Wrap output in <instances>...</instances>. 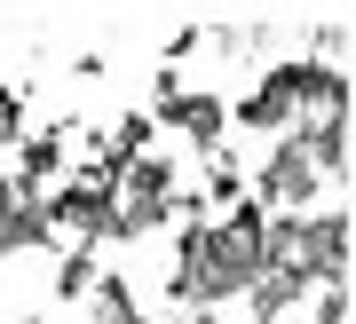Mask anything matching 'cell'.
I'll return each mask as SVG.
<instances>
[{
    "mask_svg": "<svg viewBox=\"0 0 356 324\" xmlns=\"http://www.w3.org/2000/svg\"><path fill=\"white\" fill-rule=\"evenodd\" d=\"M8 198H16V175H0V206H8Z\"/></svg>",
    "mask_w": 356,
    "mask_h": 324,
    "instance_id": "11",
    "label": "cell"
},
{
    "mask_svg": "<svg viewBox=\"0 0 356 324\" xmlns=\"http://www.w3.org/2000/svg\"><path fill=\"white\" fill-rule=\"evenodd\" d=\"M24 88H0V150H16V143H24Z\"/></svg>",
    "mask_w": 356,
    "mask_h": 324,
    "instance_id": "7",
    "label": "cell"
},
{
    "mask_svg": "<svg viewBox=\"0 0 356 324\" xmlns=\"http://www.w3.org/2000/svg\"><path fill=\"white\" fill-rule=\"evenodd\" d=\"M191 190H198V206H206V213H214V206L229 213V206H238V198H245V166H238V159H229V143L214 150V159H206V175H198Z\"/></svg>",
    "mask_w": 356,
    "mask_h": 324,
    "instance_id": "5",
    "label": "cell"
},
{
    "mask_svg": "<svg viewBox=\"0 0 356 324\" xmlns=\"http://www.w3.org/2000/svg\"><path fill=\"white\" fill-rule=\"evenodd\" d=\"M151 127H159V135H182L191 150H206V159H214L222 135H229V103L206 95V88H182V95H166L159 111H151Z\"/></svg>",
    "mask_w": 356,
    "mask_h": 324,
    "instance_id": "2",
    "label": "cell"
},
{
    "mask_svg": "<svg viewBox=\"0 0 356 324\" xmlns=\"http://www.w3.org/2000/svg\"><path fill=\"white\" fill-rule=\"evenodd\" d=\"M293 119H301V56L269 63V72L229 103V127H245V135H293Z\"/></svg>",
    "mask_w": 356,
    "mask_h": 324,
    "instance_id": "1",
    "label": "cell"
},
{
    "mask_svg": "<svg viewBox=\"0 0 356 324\" xmlns=\"http://www.w3.org/2000/svg\"><path fill=\"white\" fill-rule=\"evenodd\" d=\"M88 324H151L143 300H135V285H127V269H103L88 285Z\"/></svg>",
    "mask_w": 356,
    "mask_h": 324,
    "instance_id": "4",
    "label": "cell"
},
{
    "mask_svg": "<svg viewBox=\"0 0 356 324\" xmlns=\"http://www.w3.org/2000/svg\"><path fill=\"white\" fill-rule=\"evenodd\" d=\"M309 300H317V316H309V324H348V285H317Z\"/></svg>",
    "mask_w": 356,
    "mask_h": 324,
    "instance_id": "8",
    "label": "cell"
},
{
    "mask_svg": "<svg viewBox=\"0 0 356 324\" xmlns=\"http://www.w3.org/2000/svg\"><path fill=\"white\" fill-rule=\"evenodd\" d=\"M103 72H111V56H95V48H88V56H72V79H103Z\"/></svg>",
    "mask_w": 356,
    "mask_h": 324,
    "instance_id": "9",
    "label": "cell"
},
{
    "mask_svg": "<svg viewBox=\"0 0 356 324\" xmlns=\"http://www.w3.org/2000/svg\"><path fill=\"white\" fill-rule=\"evenodd\" d=\"M182 324H222V309H182Z\"/></svg>",
    "mask_w": 356,
    "mask_h": 324,
    "instance_id": "10",
    "label": "cell"
},
{
    "mask_svg": "<svg viewBox=\"0 0 356 324\" xmlns=\"http://www.w3.org/2000/svg\"><path fill=\"white\" fill-rule=\"evenodd\" d=\"M95 253H103V245H64V261H56V300H88V285L103 277Z\"/></svg>",
    "mask_w": 356,
    "mask_h": 324,
    "instance_id": "6",
    "label": "cell"
},
{
    "mask_svg": "<svg viewBox=\"0 0 356 324\" xmlns=\"http://www.w3.org/2000/svg\"><path fill=\"white\" fill-rule=\"evenodd\" d=\"M56 175H64V119L16 143V182H24V190H48Z\"/></svg>",
    "mask_w": 356,
    "mask_h": 324,
    "instance_id": "3",
    "label": "cell"
}]
</instances>
